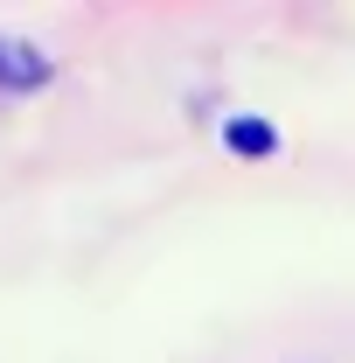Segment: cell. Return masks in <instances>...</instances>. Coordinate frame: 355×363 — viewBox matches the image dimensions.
I'll list each match as a JSON object with an SVG mask.
<instances>
[{
  "mask_svg": "<svg viewBox=\"0 0 355 363\" xmlns=\"http://www.w3.org/2000/svg\"><path fill=\"white\" fill-rule=\"evenodd\" d=\"M42 77H49V63L28 43H0V84H42Z\"/></svg>",
  "mask_w": 355,
  "mask_h": 363,
  "instance_id": "cell-1",
  "label": "cell"
},
{
  "mask_svg": "<svg viewBox=\"0 0 355 363\" xmlns=\"http://www.w3.org/2000/svg\"><path fill=\"white\" fill-rule=\"evenodd\" d=\"M230 147L237 154H272V126L265 119H230Z\"/></svg>",
  "mask_w": 355,
  "mask_h": 363,
  "instance_id": "cell-2",
  "label": "cell"
}]
</instances>
